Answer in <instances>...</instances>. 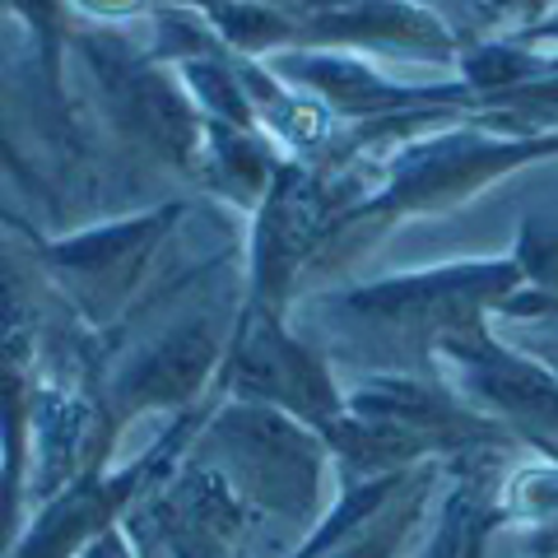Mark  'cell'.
<instances>
[{"instance_id":"9c48e42d","label":"cell","mask_w":558,"mask_h":558,"mask_svg":"<svg viewBox=\"0 0 558 558\" xmlns=\"http://www.w3.org/2000/svg\"><path fill=\"white\" fill-rule=\"evenodd\" d=\"M219 400H252L307 428H326L344 414V387L330 363L307 336L293 330L289 317H260L238 307V326L215 381Z\"/></svg>"},{"instance_id":"6da1fadb","label":"cell","mask_w":558,"mask_h":558,"mask_svg":"<svg viewBox=\"0 0 558 558\" xmlns=\"http://www.w3.org/2000/svg\"><path fill=\"white\" fill-rule=\"evenodd\" d=\"M359 131V140H330V149L317 159L373 163V178L354 205L330 219L303 293L340 279L400 223L457 215L494 182L558 159V126H494V121H465V112H414L410 121L391 117Z\"/></svg>"},{"instance_id":"ffe728a7","label":"cell","mask_w":558,"mask_h":558,"mask_svg":"<svg viewBox=\"0 0 558 558\" xmlns=\"http://www.w3.org/2000/svg\"><path fill=\"white\" fill-rule=\"evenodd\" d=\"M539 359H545V363H549V368L558 373V349H549V354H539Z\"/></svg>"},{"instance_id":"277c9868","label":"cell","mask_w":558,"mask_h":558,"mask_svg":"<svg viewBox=\"0 0 558 558\" xmlns=\"http://www.w3.org/2000/svg\"><path fill=\"white\" fill-rule=\"evenodd\" d=\"M70 61L80 65L94 112L108 121L117 140H126L159 168L196 178L205 117L178 70L163 65L145 43H135L126 28L84 14L70 28Z\"/></svg>"},{"instance_id":"e0dca14e","label":"cell","mask_w":558,"mask_h":558,"mask_svg":"<svg viewBox=\"0 0 558 558\" xmlns=\"http://www.w3.org/2000/svg\"><path fill=\"white\" fill-rule=\"evenodd\" d=\"M484 20L498 24V38H512V33H526L531 24L549 20L558 10V0H475Z\"/></svg>"},{"instance_id":"d6986e66","label":"cell","mask_w":558,"mask_h":558,"mask_svg":"<svg viewBox=\"0 0 558 558\" xmlns=\"http://www.w3.org/2000/svg\"><path fill=\"white\" fill-rule=\"evenodd\" d=\"M0 229L20 233V238L28 242V247H38V242H47V233L38 229V223H33V219L24 215V209H20V205H10L5 196H0Z\"/></svg>"},{"instance_id":"3957f363","label":"cell","mask_w":558,"mask_h":558,"mask_svg":"<svg viewBox=\"0 0 558 558\" xmlns=\"http://www.w3.org/2000/svg\"><path fill=\"white\" fill-rule=\"evenodd\" d=\"M186 457L215 470L252 512L256 526L270 521V526L289 531L293 549L330 508L326 480L336 461H330L326 438L270 405L219 400L191 438Z\"/></svg>"},{"instance_id":"2e32d148","label":"cell","mask_w":558,"mask_h":558,"mask_svg":"<svg viewBox=\"0 0 558 558\" xmlns=\"http://www.w3.org/2000/svg\"><path fill=\"white\" fill-rule=\"evenodd\" d=\"M0 172H5V178L20 186V196L33 201V205H51V196H57L51 182L43 178L38 168H33V159L24 154V145L14 140V131L5 126V121H0Z\"/></svg>"},{"instance_id":"ba28073f","label":"cell","mask_w":558,"mask_h":558,"mask_svg":"<svg viewBox=\"0 0 558 558\" xmlns=\"http://www.w3.org/2000/svg\"><path fill=\"white\" fill-rule=\"evenodd\" d=\"M438 373L470 410L488 414L512 438L558 465V373L539 354L508 344L484 322L461 336H447L433 354Z\"/></svg>"},{"instance_id":"5bb4252c","label":"cell","mask_w":558,"mask_h":558,"mask_svg":"<svg viewBox=\"0 0 558 558\" xmlns=\"http://www.w3.org/2000/svg\"><path fill=\"white\" fill-rule=\"evenodd\" d=\"M154 494H159V488H154ZM154 494L121 521L135 558H242L233 545H223L219 535H209L201 526H186V521L163 512L159 502H154Z\"/></svg>"},{"instance_id":"5b68a950","label":"cell","mask_w":558,"mask_h":558,"mask_svg":"<svg viewBox=\"0 0 558 558\" xmlns=\"http://www.w3.org/2000/svg\"><path fill=\"white\" fill-rule=\"evenodd\" d=\"M186 215V201L149 205L135 209V215L98 219L75 233L47 238L33 252H38L61 303L80 317V326L94 330V336H108L131 317L149 284L159 279L163 256L178 242Z\"/></svg>"},{"instance_id":"7a4b0ae2","label":"cell","mask_w":558,"mask_h":558,"mask_svg":"<svg viewBox=\"0 0 558 558\" xmlns=\"http://www.w3.org/2000/svg\"><path fill=\"white\" fill-rule=\"evenodd\" d=\"M521 289L512 256H465L442 266H418L381 275L368 284H326L293 303L289 322L322 354L354 359L363 349L359 373H405L438 377L433 354L447 336L475 330L498 317V307Z\"/></svg>"},{"instance_id":"ac0fdd59","label":"cell","mask_w":558,"mask_h":558,"mask_svg":"<svg viewBox=\"0 0 558 558\" xmlns=\"http://www.w3.org/2000/svg\"><path fill=\"white\" fill-rule=\"evenodd\" d=\"M498 317L502 322H558V303H545V299H535V293L517 289L512 299L498 307Z\"/></svg>"},{"instance_id":"4fadbf2b","label":"cell","mask_w":558,"mask_h":558,"mask_svg":"<svg viewBox=\"0 0 558 558\" xmlns=\"http://www.w3.org/2000/svg\"><path fill=\"white\" fill-rule=\"evenodd\" d=\"M10 14H20L33 43V65H38L43 102L47 112L65 121L70 117V89H65V65H70V28H75V5L70 0H10Z\"/></svg>"},{"instance_id":"9a60e30c","label":"cell","mask_w":558,"mask_h":558,"mask_svg":"<svg viewBox=\"0 0 558 558\" xmlns=\"http://www.w3.org/2000/svg\"><path fill=\"white\" fill-rule=\"evenodd\" d=\"M508 256L521 270V289L545 303H558V201L531 205L521 215Z\"/></svg>"},{"instance_id":"8fae6325","label":"cell","mask_w":558,"mask_h":558,"mask_svg":"<svg viewBox=\"0 0 558 558\" xmlns=\"http://www.w3.org/2000/svg\"><path fill=\"white\" fill-rule=\"evenodd\" d=\"M289 154L279 149V140L266 126H229V121H205L201 140V172L196 182L219 196L233 209H252L266 201V191L275 186L279 168Z\"/></svg>"},{"instance_id":"8992f818","label":"cell","mask_w":558,"mask_h":558,"mask_svg":"<svg viewBox=\"0 0 558 558\" xmlns=\"http://www.w3.org/2000/svg\"><path fill=\"white\" fill-rule=\"evenodd\" d=\"M363 196L354 168H326L284 159L266 201L252 209V233L242 247V307L260 317H289L307 289V270L344 205Z\"/></svg>"},{"instance_id":"30bf717a","label":"cell","mask_w":558,"mask_h":558,"mask_svg":"<svg viewBox=\"0 0 558 558\" xmlns=\"http://www.w3.org/2000/svg\"><path fill=\"white\" fill-rule=\"evenodd\" d=\"M270 65L293 89L317 98L330 117H349L359 126L414 112H480V98L470 84H405L391 75L387 61L359 57V51H279Z\"/></svg>"},{"instance_id":"44dd1931","label":"cell","mask_w":558,"mask_h":558,"mask_svg":"<svg viewBox=\"0 0 558 558\" xmlns=\"http://www.w3.org/2000/svg\"><path fill=\"white\" fill-rule=\"evenodd\" d=\"M0 10H5V14H10V0H0Z\"/></svg>"},{"instance_id":"7c38bea8","label":"cell","mask_w":558,"mask_h":558,"mask_svg":"<svg viewBox=\"0 0 558 558\" xmlns=\"http://www.w3.org/2000/svg\"><path fill=\"white\" fill-rule=\"evenodd\" d=\"M447 475L451 465H424L414 475V484L400 494L387 512L377 521H368L359 535H349L344 545L326 549L322 558H410L418 545H424V535L433 526V512H438V498L447 488Z\"/></svg>"},{"instance_id":"52a82bcc","label":"cell","mask_w":558,"mask_h":558,"mask_svg":"<svg viewBox=\"0 0 558 558\" xmlns=\"http://www.w3.org/2000/svg\"><path fill=\"white\" fill-rule=\"evenodd\" d=\"M215 405L219 400L209 396L205 405L178 414L172 428L159 433L140 457L121 461V465H94V470H84L80 480H70L61 494H51L47 502L33 508V521L14 535V545L0 558H80L102 531L121 526V521L178 470L191 438L201 433L205 414Z\"/></svg>"}]
</instances>
